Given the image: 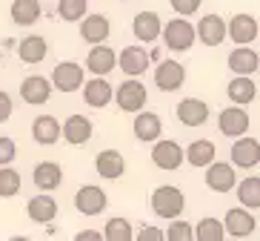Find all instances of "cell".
Listing matches in <instances>:
<instances>
[{
  "label": "cell",
  "mask_w": 260,
  "mask_h": 241,
  "mask_svg": "<svg viewBox=\"0 0 260 241\" xmlns=\"http://www.w3.org/2000/svg\"><path fill=\"white\" fill-rule=\"evenodd\" d=\"M152 212L157 218H166V221H172V218H180L186 210V195L183 190L172 187V184H163V187H157L152 193Z\"/></svg>",
  "instance_id": "obj_1"
},
{
  "label": "cell",
  "mask_w": 260,
  "mask_h": 241,
  "mask_svg": "<svg viewBox=\"0 0 260 241\" xmlns=\"http://www.w3.org/2000/svg\"><path fill=\"white\" fill-rule=\"evenodd\" d=\"M163 40H166V46L172 52H189L194 46V26L186 20V17H175V20H169L166 26L160 29Z\"/></svg>",
  "instance_id": "obj_2"
},
{
  "label": "cell",
  "mask_w": 260,
  "mask_h": 241,
  "mask_svg": "<svg viewBox=\"0 0 260 241\" xmlns=\"http://www.w3.org/2000/svg\"><path fill=\"white\" fill-rule=\"evenodd\" d=\"M112 95H115L117 106H120L123 112H140V109L146 106V101H149V92H146V86L140 84L138 78L123 81Z\"/></svg>",
  "instance_id": "obj_3"
},
{
  "label": "cell",
  "mask_w": 260,
  "mask_h": 241,
  "mask_svg": "<svg viewBox=\"0 0 260 241\" xmlns=\"http://www.w3.org/2000/svg\"><path fill=\"white\" fill-rule=\"evenodd\" d=\"M52 89H60V92H77L80 86H83V81H86V72H83V66L80 63H75V61H63V63H57L54 66V72H52Z\"/></svg>",
  "instance_id": "obj_4"
},
{
  "label": "cell",
  "mask_w": 260,
  "mask_h": 241,
  "mask_svg": "<svg viewBox=\"0 0 260 241\" xmlns=\"http://www.w3.org/2000/svg\"><path fill=\"white\" fill-rule=\"evenodd\" d=\"M152 161L157 170H166V172H175L180 164H183V147L172 138H157L152 141Z\"/></svg>",
  "instance_id": "obj_5"
},
{
  "label": "cell",
  "mask_w": 260,
  "mask_h": 241,
  "mask_svg": "<svg viewBox=\"0 0 260 241\" xmlns=\"http://www.w3.org/2000/svg\"><path fill=\"white\" fill-rule=\"evenodd\" d=\"M106 204H109L106 190L98 187V184H83V187L75 193V207H77V212H83V216H89V218L100 216V212L106 210Z\"/></svg>",
  "instance_id": "obj_6"
},
{
  "label": "cell",
  "mask_w": 260,
  "mask_h": 241,
  "mask_svg": "<svg viewBox=\"0 0 260 241\" xmlns=\"http://www.w3.org/2000/svg\"><path fill=\"white\" fill-rule=\"evenodd\" d=\"M235 184H237V172H235V167L232 164H226V161H212L206 167V187L212 190V193H232L235 190Z\"/></svg>",
  "instance_id": "obj_7"
},
{
  "label": "cell",
  "mask_w": 260,
  "mask_h": 241,
  "mask_svg": "<svg viewBox=\"0 0 260 241\" xmlns=\"http://www.w3.org/2000/svg\"><path fill=\"white\" fill-rule=\"evenodd\" d=\"M217 126H220V132L226 135V138H240V135L249 132V112L240 109L237 103H232V106L220 109Z\"/></svg>",
  "instance_id": "obj_8"
},
{
  "label": "cell",
  "mask_w": 260,
  "mask_h": 241,
  "mask_svg": "<svg viewBox=\"0 0 260 241\" xmlns=\"http://www.w3.org/2000/svg\"><path fill=\"white\" fill-rule=\"evenodd\" d=\"M186 84V69L183 63L177 61H157V69H154V86L160 92H175Z\"/></svg>",
  "instance_id": "obj_9"
},
{
  "label": "cell",
  "mask_w": 260,
  "mask_h": 241,
  "mask_svg": "<svg viewBox=\"0 0 260 241\" xmlns=\"http://www.w3.org/2000/svg\"><path fill=\"white\" fill-rule=\"evenodd\" d=\"M223 230L235 238H249V235L257 230V218H254L252 210H246V207H235V210L226 212L223 218Z\"/></svg>",
  "instance_id": "obj_10"
},
{
  "label": "cell",
  "mask_w": 260,
  "mask_h": 241,
  "mask_svg": "<svg viewBox=\"0 0 260 241\" xmlns=\"http://www.w3.org/2000/svg\"><path fill=\"white\" fill-rule=\"evenodd\" d=\"M260 164V144L257 138H249V135H240L232 147V167H240V170H254Z\"/></svg>",
  "instance_id": "obj_11"
},
{
  "label": "cell",
  "mask_w": 260,
  "mask_h": 241,
  "mask_svg": "<svg viewBox=\"0 0 260 241\" xmlns=\"http://www.w3.org/2000/svg\"><path fill=\"white\" fill-rule=\"evenodd\" d=\"M175 115L183 126H203L209 121V103L200 101V98H183V101L175 106Z\"/></svg>",
  "instance_id": "obj_12"
},
{
  "label": "cell",
  "mask_w": 260,
  "mask_h": 241,
  "mask_svg": "<svg viewBox=\"0 0 260 241\" xmlns=\"http://www.w3.org/2000/svg\"><path fill=\"white\" fill-rule=\"evenodd\" d=\"M257 32L260 26L254 15H235L229 20V26H226V35L235 40L237 46H249L252 40H257Z\"/></svg>",
  "instance_id": "obj_13"
},
{
  "label": "cell",
  "mask_w": 260,
  "mask_h": 241,
  "mask_svg": "<svg viewBox=\"0 0 260 241\" xmlns=\"http://www.w3.org/2000/svg\"><path fill=\"white\" fill-rule=\"evenodd\" d=\"M194 38L206 46H220L226 40V20L220 15H206L200 17V23L194 26Z\"/></svg>",
  "instance_id": "obj_14"
},
{
  "label": "cell",
  "mask_w": 260,
  "mask_h": 241,
  "mask_svg": "<svg viewBox=\"0 0 260 241\" xmlns=\"http://www.w3.org/2000/svg\"><path fill=\"white\" fill-rule=\"evenodd\" d=\"M20 98H23L29 106H43V103L52 98V81L43 78V75H29V78L20 84Z\"/></svg>",
  "instance_id": "obj_15"
},
{
  "label": "cell",
  "mask_w": 260,
  "mask_h": 241,
  "mask_svg": "<svg viewBox=\"0 0 260 241\" xmlns=\"http://www.w3.org/2000/svg\"><path fill=\"white\" fill-rule=\"evenodd\" d=\"M92 129L94 126L86 115H69L66 124H60V138H66V144H72V147H80L92 138Z\"/></svg>",
  "instance_id": "obj_16"
},
{
  "label": "cell",
  "mask_w": 260,
  "mask_h": 241,
  "mask_svg": "<svg viewBox=\"0 0 260 241\" xmlns=\"http://www.w3.org/2000/svg\"><path fill=\"white\" fill-rule=\"evenodd\" d=\"M94 170H98L100 178L117 181V178H123V172H126V158H123L117 149H103V152L94 158Z\"/></svg>",
  "instance_id": "obj_17"
},
{
  "label": "cell",
  "mask_w": 260,
  "mask_h": 241,
  "mask_svg": "<svg viewBox=\"0 0 260 241\" xmlns=\"http://www.w3.org/2000/svg\"><path fill=\"white\" fill-rule=\"evenodd\" d=\"M117 66H120L129 78H140L149 69V52L143 46H126L117 55Z\"/></svg>",
  "instance_id": "obj_18"
},
{
  "label": "cell",
  "mask_w": 260,
  "mask_h": 241,
  "mask_svg": "<svg viewBox=\"0 0 260 241\" xmlns=\"http://www.w3.org/2000/svg\"><path fill=\"white\" fill-rule=\"evenodd\" d=\"M112 35V23H109L106 15H89V17H80V38L86 43H103V40Z\"/></svg>",
  "instance_id": "obj_19"
},
{
  "label": "cell",
  "mask_w": 260,
  "mask_h": 241,
  "mask_svg": "<svg viewBox=\"0 0 260 241\" xmlns=\"http://www.w3.org/2000/svg\"><path fill=\"white\" fill-rule=\"evenodd\" d=\"M226 66H229L235 75H254L260 69V58L252 46H237L229 52L226 58Z\"/></svg>",
  "instance_id": "obj_20"
},
{
  "label": "cell",
  "mask_w": 260,
  "mask_h": 241,
  "mask_svg": "<svg viewBox=\"0 0 260 241\" xmlns=\"http://www.w3.org/2000/svg\"><path fill=\"white\" fill-rule=\"evenodd\" d=\"M31 181H35V187H38L40 193H52V190H57L63 184L60 164H54V161L38 164V167H35V172H31Z\"/></svg>",
  "instance_id": "obj_21"
},
{
  "label": "cell",
  "mask_w": 260,
  "mask_h": 241,
  "mask_svg": "<svg viewBox=\"0 0 260 241\" xmlns=\"http://www.w3.org/2000/svg\"><path fill=\"white\" fill-rule=\"evenodd\" d=\"M83 101L89 103V106H94V109H103V106H109L112 103V84H109L103 75H98V78H92L89 84L83 81Z\"/></svg>",
  "instance_id": "obj_22"
},
{
  "label": "cell",
  "mask_w": 260,
  "mask_h": 241,
  "mask_svg": "<svg viewBox=\"0 0 260 241\" xmlns=\"http://www.w3.org/2000/svg\"><path fill=\"white\" fill-rule=\"evenodd\" d=\"M26 216H29L35 224H49V221L57 218V201H54L49 193H40L26 204Z\"/></svg>",
  "instance_id": "obj_23"
},
{
  "label": "cell",
  "mask_w": 260,
  "mask_h": 241,
  "mask_svg": "<svg viewBox=\"0 0 260 241\" xmlns=\"http://www.w3.org/2000/svg\"><path fill=\"white\" fill-rule=\"evenodd\" d=\"M226 95H229L232 103L246 106V103H252L257 98V84L252 81V75H237L226 84Z\"/></svg>",
  "instance_id": "obj_24"
},
{
  "label": "cell",
  "mask_w": 260,
  "mask_h": 241,
  "mask_svg": "<svg viewBox=\"0 0 260 241\" xmlns=\"http://www.w3.org/2000/svg\"><path fill=\"white\" fill-rule=\"evenodd\" d=\"M31 138L38 141L40 147H52L60 141V121L54 115H38L31 124Z\"/></svg>",
  "instance_id": "obj_25"
},
{
  "label": "cell",
  "mask_w": 260,
  "mask_h": 241,
  "mask_svg": "<svg viewBox=\"0 0 260 241\" xmlns=\"http://www.w3.org/2000/svg\"><path fill=\"white\" fill-rule=\"evenodd\" d=\"M160 29H163V20H160V15H157V12H140V15H135L132 32H135V38H138V40L152 43V40H157Z\"/></svg>",
  "instance_id": "obj_26"
},
{
  "label": "cell",
  "mask_w": 260,
  "mask_h": 241,
  "mask_svg": "<svg viewBox=\"0 0 260 241\" xmlns=\"http://www.w3.org/2000/svg\"><path fill=\"white\" fill-rule=\"evenodd\" d=\"M135 135H138V141H143V144L157 141L163 135L160 115H157V112H143V109H140L138 118H135Z\"/></svg>",
  "instance_id": "obj_27"
},
{
  "label": "cell",
  "mask_w": 260,
  "mask_h": 241,
  "mask_svg": "<svg viewBox=\"0 0 260 241\" xmlns=\"http://www.w3.org/2000/svg\"><path fill=\"white\" fill-rule=\"evenodd\" d=\"M86 66H89V72H94V75H109V72L117 66L115 49L103 46V43H94V49L89 52V58H86Z\"/></svg>",
  "instance_id": "obj_28"
},
{
  "label": "cell",
  "mask_w": 260,
  "mask_h": 241,
  "mask_svg": "<svg viewBox=\"0 0 260 241\" xmlns=\"http://www.w3.org/2000/svg\"><path fill=\"white\" fill-rule=\"evenodd\" d=\"M214 155H217V147H214L212 141H191L189 147L183 149V161H189L191 167H198V170H203V167H209V164L214 161Z\"/></svg>",
  "instance_id": "obj_29"
},
{
  "label": "cell",
  "mask_w": 260,
  "mask_h": 241,
  "mask_svg": "<svg viewBox=\"0 0 260 241\" xmlns=\"http://www.w3.org/2000/svg\"><path fill=\"white\" fill-rule=\"evenodd\" d=\"M40 12H43L40 0H12V9H9V15H12V20H15L17 26L38 23Z\"/></svg>",
  "instance_id": "obj_30"
},
{
  "label": "cell",
  "mask_w": 260,
  "mask_h": 241,
  "mask_svg": "<svg viewBox=\"0 0 260 241\" xmlns=\"http://www.w3.org/2000/svg\"><path fill=\"white\" fill-rule=\"evenodd\" d=\"M17 55H20V61L23 63H40L49 55L46 38H40V35H29V38H23L20 40V46H17Z\"/></svg>",
  "instance_id": "obj_31"
},
{
  "label": "cell",
  "mask_w": 260,
  "mask_h": 241,
  "mask_svg": "<svg viewBox=\"0 0 260 241\" xmlns=\"http://www.w3.org/2000/svg\"><path fill=\"white\" fill-rule=\"evenodd\" d=\"M235 190H237V201H240V207H246V210H257L260 207V178L257 175L243 178L240 184H235Z\"/></svg>",
  "instance_id": "obj_32"
},
{
  "label": "cell",
  "mask_w": 260,
  "mask_h": 241,
  "mask_svg": "<svg viewBox=\"0 0 260 241\" xmlns=\"http://www.w3.org/2000/svg\"><path fill=\"white\" fill-rule=\"evenodd\" d=\"M191 230H194V241H226V230H223L220 218H200Z\"/></svg>",
  "instance_id": "obj_33"
},
{
  "label": "cell",
  "mask_w": 260,
  "mask_h": 241,
  "mask_svg": "<svg viewBox=\"0 0 260 241\" xmlns=\"http://www.w3.org/2000/svg\"><path fill=\"white\" fill-rule=\"evenodd\" d=\"M135 238V227H132L129 218H109L106 227H103V241H132Z\"/></svg>",
  "instance_id": "obj_34"
},
{
  "label": "cell",
  "mask_w": 260,
  "mask_h": 241,
  "mask_svg": "<svg viewBox=\"0 0 260 241\" xmlns=\"http://www.w3.org/2000/svg\"><path fill=\"white\" fill-rule=\"evenodd\" d=\"M20 193V172L12 167H0V198H15Z\"/></svg>",
  "instance_id": "obj_35"
},
{
  "label": "cell",
  "mask_w": 260,
  "mask_h": 241,
  "mask_svg": "<svg viewBox=\"0 0 260 241\" xmlns=\"http://www.w3.org/2000/svg\"><path fill=\"white\" fill-rule=\"evenodd\" d=\"M86 0H60L57 3V15H60V20H66V23H75V20H80V17L86 15Z\"/></svg>",
  "instance_id": "obj_36"
},
{
  "label": "cell",
  "mask_w": 260,
  "mask_h": 241,
  "mask_svg": "<svg viewBox=\"0 0 260 241\" xmlns=\"http://www.w3.org/2000/svg\"><path fill=\"white\" fill-rule=\"evenodd\" d=\"M163 238L166 241H194V230H191V224L183 221V218H172V224L163 233Z\"/></svg>",
  "instance_id": "obj_37"
},
{
  "label": "cell",
  "mask_w": 260,
  "mask_h": 241,
  "mask_svg": "<svg viewBox=\"0 0 260 241\" xmlns=\"http://www.w3.org/2000/svg\"><path fill=\"white\" fill-rule=\"evenodd\" d=\"M17 158V147L12 138H0V167H9V164Z\"/></svg>",
  "instance_id": "obj_38"
},
{
  "label": "cell",
  "mask_w": 260,
  "mask_h": 241,
  "mask_svg": "<svg viewBox=\"0 0 260 241\" xmlns=\"http://www.w3.org/2000/svg\"><path fill=\"white\" fill-rule=\"evenodd\" d=\"M169 3H172V9H175L180 17H189L200 9V0H169Z\"/></svg>",
  "instance_id": "obj_39"
},
{
  "label": "cell",
  "mask_w": 260,
  "mask_h": 241,
  "mask_svg": "<svg viewBox=\"0 0 260 241\" xmlns=\"http://www.w3.org/2000/svg\"><path fill=\"white\" fill-rule=\"evenodd\" d=\"M135 241H166L163 238V230L160 227H154V224H143L138 230V238Z\"/></svg>",
  "instance_id": "obj_40"
},
{
  "label": "cell",
  "mask_w": 260,
  "mask_h": 241,
  "mask_svg": "<svg viewBox=\"0 0 260 241\" xmlns=\"http://www.w3.org/2000/svg\"><path fill=\"white\" fill-rule=\"evenodd\" d=\"M12 112H15V103H12V95L0 89V124H6L9 118H12Z\"/></svg>",
  "instance_id": "obj_41"
},
{
  "label": "cell",
  "mask_w": 260,
  "mask_h": 241,
  "mask_svg": "<svg viewBox=\"0 0 260 241\" xmlns=\"http://www.w3.org/2000/svg\"><path fill=\"white\" fill-rule=\"evenodd\" d=\"M72 241H103V233H98V230H80Z\"/></svg>",
  "instance_id": "obj_42"
},
{
  "label": "cell",
  "mask_w": 260,
  "mask_h": 241,
  "mask_svg": "<svg viewBox=\"0 0 260 241\" xmlns=\"http://www.w3.org/2000/svg\"><path fill=\"white\" fill-rule=\"evenodd\" d=\"M9 241H31V238H26V235H12Z\"/></svg>",
  "instance_id": "obj_43"
},
{
  "label": "cell",
  "mask_w": 260,
  "mask_h": 241,
  "mask_svg": "<svg viewBox=\"0 0 260 241\" xmlns=\"http://www.w3.org/2000/svg\"><path fill=\"white\" fill-rule=\"evenodd\" d=\"M235 241H246V238H235Z\"/></svg>",
  "instance_id": "obj_44"
},
{
  "label": "cell",
  "mask_w": 260,
  "mask_h": 241,
  "mask_svg": "<svg viewBox=\"0 0 260 241\" xmlns=\"http://www.w3.org/2000/svg\"><path fill=\"white\" fill-rule=\"evenodd\" d=\"M0 58H3V52H0Z\"/></svg>",
  "instance_id": "obj_45"
}]
</instances>
